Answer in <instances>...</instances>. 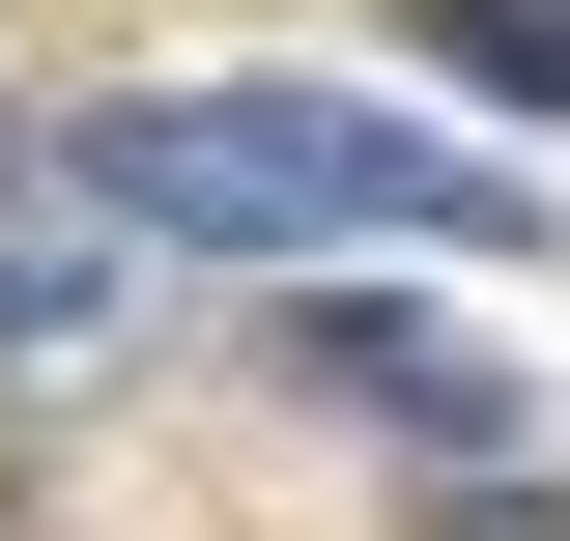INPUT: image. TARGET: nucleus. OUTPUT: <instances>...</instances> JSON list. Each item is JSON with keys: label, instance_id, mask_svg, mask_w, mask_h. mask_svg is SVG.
Returning <instances> with one entry per match:
<instances>
[{"label": "nucleus", "instance_id": "obj_3", "mask_svg": "<svg viewBox=\"0 0 570 541\" xmlns=\"http://www.w3.org/2000/svg\"><path fill=\"white\" fill-rule=\"evenodd\" d=\"M428 86H485V115H570V0H400Z\"/></svg>", "mask_w": 570, "mask_h": 541}, {"label": "nucleus", "instance_id": "obj_2", "mask_svg": "<svg viewBox=\"0 0 570 541\" xmlns=\"http://www.w3.org/2000/svg\"><path fill=\"white\" fill-rule=\"evenodd\" d=\"M314 371H343L371 427H456V456L513 427V342H456V314H314Z\"/></svg>", "mask_w": 570, "mask_h": 541}, {"label": "nucleus", "instance_id": "obj_4", "mask_svg": "<svg viewBox=\"0 0 570 541\" xmlns=\"http://www.w3.org/2000/svg\"><path fill=\"white\" fill-rule=\"evenodd\" d=\"M456 541H570V484H485V513H456Z\"/></svg>", "mask_w": 570, "mask_h": 541}, {"label": "nucleus", "instance_id": "obj_1", "mask_svg": "<svg viewBox=\"0 0 570 541\" xmlns=\"http://www.w3.org/2000/svg\"><path fill=\"white\" fill-rule=\"evenodd\" d=\"M86 200L171 228V257H542L456 115H371V86H115L86 115Z\"/></svg>", "mask_w": 570, "mask_h": 541}]
</instances>
